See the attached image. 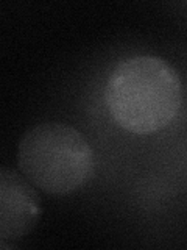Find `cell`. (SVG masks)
I'll return each mask as SVG.
<instances>
[{"label": "cell", "mask_w": 187, "mask_h": 250, "mask_svg": "<svg viewBox=\"0 0 187 250\" xmlns=\"http://www.w3.org/2000/svg\"><path fill=\"white\" fill-rule=\"evenodd\" d=\"M18 163L31 185L49 194H69L94 175V150L76 128L61 122L39 124L20 139Z\"/></svg>", "instance_id": "2"}, {"label": "cell", "mask_w": 187, "mask_h": 250, "mask_svg": "<svg viewBox=\"0 0 187 250\" xmlns=\"http://www.w3.org/2000/svg\"><path fill=\"white\" fill-rule=\"evenodd\" d=\"M41 202L27 178L13 169L0 170V244L16 242L36 225Z\"/></svg>", "instance_id": "3"}, {"label": "cell", "mask_w": 187, "mask_h": 250, "mask_svg": "<svg viewBox=\"0 0 187 250\" xmlns=\"http://www.w3.org/2000/svg\"><path fill=\"white\" fill-rule=\"evenodd\" d=\"M105 99L122 128L151 135L166 128L181 108V78L158 57H132L119 62L109 75Z\"/></svg>", "instance_id": "1"}]
</instances>
